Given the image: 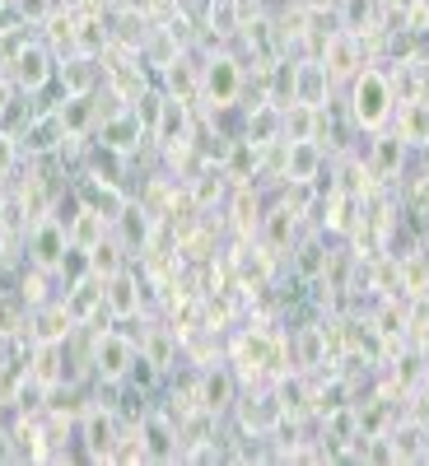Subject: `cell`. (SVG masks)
Instances as JSON below:
<instances>
[{
    "label": "cell",
    "mask_w": 429,
    "mask_h": 466,
    "mask_svg": "<svg viewBox=\"0 0 429 466\" xmlns=\"http://www.w3.org/2000/svg\"><path fill=\"white\" fill-rule=\"evenodd\" d=\"M424 420H397L387 430V443H393V461H424Z\"/></svg>",
    "instance_id": "cell-22"
},
{
    "label": "cell",
    "mask_w": 429,
    "mask_h": 466,
    "mask_svg": "<svg viewBox=\"0 0 429 466\" xmlns=\"http://www.w3.org/2000/svg\"><path fill=\"white\" fill-rule=\"evenodd\" d=\"M206 19H210V28L224 33V37L243 28V19H239V0H210V15H206Z\"/></svg>",
    "instance_id": "cell-39"
},
{
    "label": "cell",
    "mask_w": 429,
    "mask_h": 466,
    "mask_svg": "<svg viewBox=\"0 0 429 466\" xmlns=\"http://www.w3.org/2000/svg\"><path fill=\"white\" fill-rule=\"evenodd\" d=\"M15 164H19V145H15V136L0 131V182L15 173Z\"/></svg>",
    "instance_id": "cell-41"
},
{
    "label": "cell",
    "mask_w": 429,
    "mask_h": 466,
    "mask_svg": "<svg viewBox=\"0 0 429 466\" xmlns=\"http://www.w3.org/2000/svg\"><path fill=\"white\" fill-rule=\"evenodd\" d=\"M406 140L402 136H378L373 140V173L378 177H393V173H402V164H406Z\"/></svg>",
    "instance_id": "cell-28"
},
{
    "label": "cell",
    "mask_w": 429,
    "mask_h": 466,
    "mask_svg": "<svg viewBox=\"0 0 429 466\" xmlns=\"http://www.w3.org/2000/svg\"><path fill=\"white\" fill-rule=\"evenodd\" d=\"M281 103H261L252 116H248V140L252 145H266V140H281Z\"/></svg>",
    "instance_id": "cell-31"
},
{
    "label": "cell",
    "mask_w": 429,
    "mask_h": 466,
    "mask_svg": "<svg viewBox=\"0 0 429 466\" xmlns=\"http://www.w3.org/2000/svg\"><path fill=\"white\" fill-rule=\"evenodd\" d=\"M70 233L56 215L47 219H37V228L28 233V261L43 270V276H56V270H66V257H70Z\"/></svg>",
    "instance_id": "cell-4"
},
{
    "label": "cell",
    "mask_w": 429,
    "mask_h": 466,
    "mask_svg": "<svg viewBox=\"0 0 429 466\" xmlns=\"http://www.w3.org/2000/svg\"><path fill=\"white\" fill-rule=\"evenodd\" d=\"M136 434H140L145 461H178L182 457V430H178L169 415H145Z\"/></svg>",
    "instance_id": "cell-8"
},
{
    "label": "cell",
    "mask_w": 429,
    "mask_h": 466,
    "mask_svg": "<svg viewBox=\"0 0 429 466\" xmlns=\"http://www.w3.org/2000/svg\"><path fill=\"white\" fill-rule=\"evenodd\" d=\"M341 28L345 33H378L383 28V0H341Z\"/></svg>",
    "instance_id": "cell-24"
},
{
    "label": "cell",
    "mask_w": 429,
    "mask_h": 466,
    "mask_svg": "<svg viewBox=\"0 0 429 466\" xmlns=\"http://www.w3.org/2000/svg\"><path fill=\"white\" fill-rule=\"evenodd\" d=\"M355 424H360V439H378V434L393 430V406L383 397H373V401L355 406Z\"/></svg>",
    "instance_id": "cell-30"
},
{
    "label": "cell",
    "mask_w": 429,
    "mask_h": 466,
    "mask_svg": "<svg viewBox=\"0 0 429 466\" xmlns=\"http://www.w3.org/2000/svg\"><path fill=\"white\" fill-rule=\"evenodd\" d=\"M369 327H373L383 340H397V336H406V327H411V313L402 308V299H383Z\"/></svg>",
    "instance_id": "cell-29"
},
{
    "label": "cell",
    "mask_w": 429,
    "mask_h": 466,
    "mask_svg": "<svg viewBox=\"0 0 429 466\" xmlns=\"http://www.w3.org/2000/svg\"><path fill=\"white\" fill-rule=\"evenodd\" d=\"M107 5H117V10H127V5H136V0H107Z\"/></svg>",
    "instance_id": "cell-43"
},
{
    "label": "cell",
    "mask_w": 429,
    "mask_h": 466,
    "mask_svg": "<svg viewBox=\"0 0 429 466\" xmlns=\"http://www.w3.org/2000/svg\"><path fill=\"white\" fill-rule=\"evenodd\" d=\"M140 140V116L136 112H117L98 122V145L103 149H131Z\"/></svg>",
    "instance_id": "cell-26"
},
{
    "label": "cell",
    "mask_w": 429,
    "mask_h": 466,
    "mask_svg": "<svg viewBox=\"0 0 429 466\" xmlns=\"http://www.w3.org/2000/svg\"><path fill=\"white\" fill-rule=\"evenodd\" d=\"M239 401V382H233L229 369H206L201 373V410L206 415H224Z\"/></svg>",
    "instance_id": "cell-20"
},
{
    "label": "cell",
    "mask_w": 429,
    "mask_h": 466,
    "mask_svg": "<svg viewBox=\"0 0 429 466\" xmlns=\"http://www.w3.org/2000/svg\"><path fill=\"white\" fill-rule=\"evenodd\" d=\"M233 360H239L248 373H266V369H290L281 364V340L266 331H243V340L233 345Z\"/></svg>",
    "instance_id": "cell-12"
},
{
    "label": "cell",
    "mask_w": 429,
    "mask_h": 466,
    "mask_svg": "<svg viewBox=\"0 0 429 466\" xmlns=\"http://www.w3.org/2000/svg\"><path fill=\"white\" fill-rule=\"evenodd\" d=\"M85 266L94 270V276H112V270H122V243H117V238H103L98 248H89L85 252Z\"/></svg>",
    "instance_id": "cell-37"
},
{
    "label": "cell",
    "mask_w": 429,
    "mask_h": 466,
    "mask_svg": "<svg viewBox=\"0 0 429 466\" xmlns=\"http://www.w3.org/2000/svg\"><path fill=\"white\" fill-rule=\"evenodd\" d=\"M239 94H243V61L233 56V52L206 56V66H201V94H197V98H201L206 107L224 112V107L239 103Z\"/></svg>",
    "instance_id": "cell-3"
},
{
    "label": "cell",
    "mask_w": 429,
    "mask_h": 466,
    "mask_svg": "<svg viewBox=\"0 0 429 466\" xmlns=\"http://www.w3.org/2000/svg\"><path fill=\"white\" fill-rule=\"evenodd\" d=\"M70 131H66V122H61V112H47V116H37V122L28 127V149L33 154H47V149H56L61 140H66Z\"/></svg>",
    "instance_id": "cell-27"
},
{
    "label": "cell",
    "mask_w": 429,
    "mask_h": 466,
    "mask_svg": "<svg viewBox=\"0 0 429 466\" xmlns=\"http://www.w3.org/2000/svg\"><path fill=\"white\" fill-rule=\"evenodd\" d=\"M70 47L80 52L85 61L103 56V47H107V19H103V15H85V19H75V28H70Z\"/></svg>",
    "instance_id": "cell-25"
},
{
    "label": "cell",
    "mask_w": 429,
    "mask_h": 466,
    "mask_svg": "<svg viewBox=\"0 0 429 466\" xmlns=\"http://www.w3.org/2000/svg\"><path fill=\"white\" fill-rule=\"evenodd\" d=\"M52 75H56V61L43 43H24L15 56H10V80L19 94H37V89H47L52 85Z\"/></svg>",
    "instance_id": "cell-6"
},
{
    "label": "cell",
    "mask_w": 429,
    "mask_h": 466,
    "mask_svg": "<svg viewBox=\"0 0 429 466\" xmlns=\"http://www.w3.org/2000/svg\"><path fill=\"white\" fill-rule=\"evenodd\" d=\"M257 233H261V243H266L271 252H294V238H299V210H294L290 201H285V206H271V210L261 215Z\"/></svg>",
    "instance_id": "cell-16"
},
{
    "label": "cell",
    "mask_w": 429,
    "mask_h": 466,
    "mask_svg": "<svg viewBox=\"0 0 429 466\" xmlns=\"http://www.w3.org/2000/svg\"><path fill=\"white\" fill-rule=\"evenodd\" d=\"M285 182L294 187H313L322 177V145L318 140H285V164H281Z\"/></svg>",
    "instance_id": "cell-10"
},
{
    "label": "cell",
    "mask_w": 429,
    "mask_h": 466,
    "mask_svg": "<svg viewBox=\"0 0 429 466\" xmlns=\"http://www.w3.org/2000/svg\"><path fill=\"white\" fill-rule=\"evenodd\" d=\"M345 406H355V401H350V382L345 378H332V382L313 387V415L318 420L332 415V410H345Z\"/></svg>",
    "instance_id": "cell-36"
},
{
    "label": "cell",
    "mask_w": 429,
    "mask_h": 466,
    "mask_svg": "<svg viewBox=\"0 0 429 466\" xmlns=\"http://www.w3.org/2000/svg\"><path fill=\"white\" fill-rule=\"evenodd\" d=\"M136 355H140V345L127 336V331H94L89 340V364H94V378L107 382V387H122L131 382V369H136Z\"/></svg>",
    "instance_id": "cell-2"
},
{
    "label": "cell",
    "mask_w": 429,
    "mask_h": 466,
    "mask_svg": "<svg viewBox=\"0 0 429 466\" xmlns=\"http://www.w3.org/2000/svg\"><path fill=\"white\" fill-rule=\"evenodd\" d=\"M327 252L318 248V243H308V248H299V270H303V276H327Z\"/></svg>",
    "instance_id": "cell-40"
},
{
    "label": "cell",
    "mask_w": 429,
    "mask_h": 466,
    "mask_svg": "<svg viewBox=\"0 0 429 466\" xmlns=\"http://www.w3.org/2000/svg\"><path fill=\"white\" fill-rule=\"evenodd\" d=\"M80 439H85V452H89L94 461H112L117 443H122V424H117L112 410L89 406V410L80 415Z\"/></svg>",
    "instance_id": "cell-7"
},
{
    "label": "cell",
    "mask_w": 429,
    "mask_h": 466,
    "mask_svg": "<svg viewBox=\"0 0 429 466\" xmlns=\"http://www.w3.org/2000/svg\"><path fill=\"white\" fill-rule=\"evenodd\" d=\"M75 327H80V322L70 318V308H66L61 299H56V303H37L33 318H28V336H33V340H66Z\"/></svg>",
    "instance_id": "cell-19"
},
{
    "label": "cell",
    "mask_w": 429,
    "mask_h": 466,
    "mask_svg": "<svg viewBox=\"0 0 429 466\" xmlns=\"http://www.w3.org/2000/svg\"><path fill=\"white\" fill-rule=\"evenodd\" d=\"M233 410H239V424L252 434V439H271L281 430V420H285V406L276 392H261V397H239L233 401Z\"/></svg>",
    "instance_id": "cell-9"
},
{
    "label": "cell",
    "mask_w": 429,
    "mask_h": 466,
    "mask_svg": "<svg viewBox=\"0 0 429 466\" xmlns=\"http://www.w3.org/2000/svg\"><path fill=\"white\" fill-rule=\"evenodd\" d=\"M397 112V94H393V80H387L383 70H360L355 80H350V116L364 127V131H383L393 122Z\"/></svg>",
    "instance_id": "cell-1"
},
{
    "label": "cell",
    "mask_w": 429,
    "mask_h": 466,
    "mask_svg": "<svg viewBox=\"0 0 429 466\" xmlns=\"http://www.w3.org/2000/svg\"><path fill=\"white\" fill-rule=\"evenodd\" d=\"M322 66H327V75L336 80V75H360L364 70V37H355V33H332L327 37V47H322Z\"/></svg>",
    "instance_id": "cell-14"
},
{
    "label": "cell",
    "mask_w": 429,
    "mask_h": 466,
    "mask_svg": "<svg viewBox=\"0 0 429 466\" xmlns=\"http://www.w3.org/2000/svg\"><path fill=\"white\" fill-rule=\"evenodd\" d=\"M140 355L154 364V369H173V336H169V327H149L145 336H140Z\"/></svg>",
    "instance_id": "cell-32"
},
{
    "label": "cell",
    "mask_w": 429,
    "mask_h": 466,
    "mask_svg": "<svg viewBox=\"0 0 429 466\" xmlns=\"http://www.w3.org/2000/svg\"><path fill=\"white\" fill-rule=\"evenodd\" d=\"M107 219H112V215H103L98 206H80L75 215H66L61 224H66V233H70V248H75V252L98 248V243L107 238Z\"/></svg>",
    "instance_id": "cell-18"
},
{
    "label": "cell",
    "mask_w": 429,
    "mask_h": 466,
    "mask_svg": "<svg viewBox=\"0 0 429 466\" xmlns=\"http://www.w3.org/2000/svg\"><path fill=\"white\" fill-rule=\"evenodd\" d=\"M327 355H332V336H327V327L308 322V327L294 331V340H290V364H294V369H303V373H308V369H322Z\"/></svg>",
    "instance_id": "cell-15"
},
{
    "label": "cell",
    "mask_w": 429,
    "mask_h": 466,
    "mask_svg": "<svg viewBox=\"0 0 429 466\" xmlns=\"http://www.w3.org/2000/svg\"><path fill=\"white\" fill-rule=\"evenodd\" d=\"M19 10H24L28 19H43V15L52 10V0H19Z\"/></svg>",
    "instance_id": "cell-42"
},
{
    "label": "cell",
    "mask_w": 429,
    "mask_h": 466,
    "mask_svg": "<svg viewBox=\"0 0 429 466\" xmlns=\"http://www.w3.org/2000/svg\"><path fill=\"white\" fill-rule=\"evenodd\" d=\"M28 308H24V294H0V340L10 336H24L28 331Z\"/></svg>",
    "instance_id": "cell-33"
},
{
    "label": "cell",
    "mask_w": 429,
    "mask_h": 466,
    "mask_svg": "<svg viewBox=\"0 0 429 466\" xmlns=\"http://www.w3.org/2000/svg\"><path fill=\"white\" fill-rule=\"evenodd\" d=\"M397 136H402L406 145H424V140H429V103H402Z\"/></svg>",
    "instance_id": "cell-34"
},
{
    "label": "cell",
    "mask_w": 429,
    "mask_h": 466,
    "mask_svg": "<svg viewBox=\"0 0 429 466\" xmlns=\"http://www.w3.org/2000/svg\"><path fill=\"white\" fill-rule=\"evenodd\" d=\"M103 313L112 322H136L145 313V280L136 276V270L122 266L103 280Z\"/></svg>",
    "instance_id": "cell-5"
},
{
    "label": "cell",
    "mask_w": 429,
    "mask_h": 466,
    "mask_svg": "<svg viewBox=\"0 0 429 466\" xmlns=\"http://www.w3.org/2000/svg\"><path fill=\"white\" fill-rule=\"evenodd\" d=\"M149 136L159 140L164 149H182V145L191 140V103H182V98H164V107H159V116H154Z\"/></svg>",
    "instance_id": "cell-11"
},
{
    "label": "cell",
    "mask_w": 429,
    "mask_h": 466,
    "mask_svg": "<svg viewBox=\"0 0 429 466\" xmlns=\"http://www.w3.org/2000/svg\"><path fill=\"white\" fill-rule=\"evenodd\" d=\"M276 397H281L285 415H299V420L313 415V382H308V373H303V369H294L290 378H281V382H276Z\"/></svg>",
    "instance_id": "cell-23"
},
{
    "label": "cell",
    "mask_w": 429,
    "mask_h": 466,
    "mask_svg": "<svg viewBox=\"0 0 429 466\" xmlns=\"http://www.w3.org/2000/svg\"><path fill=\"white\" fill-rule=\"evenodd\" d=\"M318 127H322V107L313 103H294L281 112V140H318Z\"/></svg>",
    "instance_id": "cell-21"
},
{
    "label": "cell",
    "mask_w": 429,
    "mask_h": 466,
    "mask_svg": "<svg viewBox=\"0 0 429 466\" xmlns=\"http://www.w3.org/2000/svg\"><path fill=\"white\" fill-rule=\"evenodd\" d=\"M257 149H261V145H252V140H233V145H229V159H224V177L248 182V177L257 173Z\"/></svg>",
    "instance_id": "cell-35"
},
{
    "label": "cell",
    "mask_w": 429,
    "mask_h": 466,
    "mask_svg": "<svg viewBox=\"0 0 429 466\" xmlns=\"http://www.w3.org/2000/svg\"><path fill=\"white\" fill-rule=\"evenodd\" d=\"M61 303L70 308V318H75V322L89 327V322L103 313V276H94V270H85V276H75Z\"/></svg>",
    "instance_id": "cell-13"
},
{
    "label": "cell",
    "mask_w": 429,
    "mask_h": 466,
    "mask_svg": "<svg viewBox=\"0 0 429 466\" xmlns=\"http://www.w3.org/2000/svg\"><path fill=\"white\" fill-rule=\"evenodd\" d=\"M327 89H332V75H327L322 61H299V66L290 70V98H294V103L322 107V103H327Z\"/></svg>",
    "instance_id": "cell-17"
},
{
    "label": "cell",
    "mask_w": 429,
    "mask_h": 466,
    "mask_svg": "<svg viewBox=\"0 0 429 466\" xmlns=\"http://www.w3.org/2000/svg\"><path fill=\"white\" fill-rule=\"evenodd\" d=\"M220 197H224V168H220V173H201V177H191V201H197L201 210H210Z\"/></svg>",
    "instance_id": "cell-38"
}]
</instances>
